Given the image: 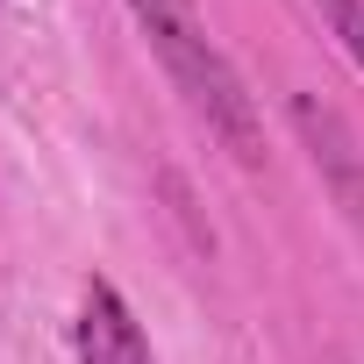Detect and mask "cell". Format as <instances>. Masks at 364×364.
<instances>
[{
	"label": "cell",
	"instance_id": "2",
	"mask_svg": "<svg viewBox=\"0 0 364 364\" xmlns=\"http://www.w3.org/2000/svg\"><path fill=\"white\" fill-rule=\"evenodd\" d=\"M72 343H79V364H157L136 307L107 286V279H86L79 293V321H72Z\"/></svg>",
	"mask_w": 364,
	"mask_h": 364
},
{
	"label": "cell",
	"instance_id": "4",
	"mask_svg": "<svg viewBox=\"0 0 364 364\" xmlns=\"http://www.w3.org/2000/svg\"><path fill=\"white\" fill-rule=\"evenodd\" d=\"M321 8V22L343 36V50L357 58V72H364V0H314Z\"/></svg>",
	"mask_w": 364,
	"mask_h": 364
},
{
	"label": "cell",
	"instance_id": "3",
	"mask_svg": "<svg viewBox=\"0 0 364 364\" xmlns=\"http://www.w3.org/2000/svg\"><path fill=\"white\" fill-rule=\"evenodd\" d=\"M293 122H300V136L314 143V164L328 171V186L343 193V208H350V215H364V164H357V143H350L343 114H336L328 100L300 93V100H293Z\"/></svg>",
	"mask_w": 364,
	"mask_h": 364
},
{
	"label": "cell",
	"instance_id": "1",
	"mask_svg": "<svg viewBox=\"0 0 364 364\" xmlns=\"http://www.w3.org/2000/svg\"><path fill=\"white\" fill-rule=\"evenodd\" d=\"M129 15H136V29L150 36V50H157L164 79L178 86V100L193 107V122H200L243 171H257V164H264V122H257V100H250L243 72L229 65V50L208 36L200 0H129Z\"/></svg>",
	"mask_w": 364,
	"mask_h": 364
}]
</instances>
